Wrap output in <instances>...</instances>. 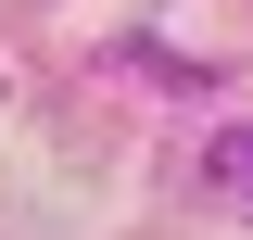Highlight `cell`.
I'll list each match as a JSON object with an SVG mask.
<instances>
[{"label":"cell","instance_id":"1","mask_svg":"<svg viewBox=\"0 0 253 240\" xmlns=\"http://www.w3.org/2000/svg\"><path fill=\"white\" fill-rule=\"evenodd\" d=\"M203 177H215V190H228V202H241V215H253V126H228V139H215V152H203Z\"/></svg>","mask_w":253,"mask_h":240}]
</instances>
